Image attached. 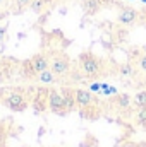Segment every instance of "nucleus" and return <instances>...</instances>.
Here are the masks:
<instances>
[{
	"instance_id": "nucleus-1",
	"label": "nucleus",
	"mask_w": 146,
	"mask_h": 147,
	"mask_svg": "<svg viewBox=\"0 0 146 147\" xmlns=\"http://www.w3.org/2000/svg\"><path fill=\"white\" fill-rule=\"evenodd\" d=\"M46 105L52 113L55 115H65L67 108H65V99L62 96V92H59L57 89H50V92L46 94Z\"/></svg>"
},
{
	"instance_id": "nucleus-2",
	"label": "nucleus",
	"mask_w": 146,
	"mask_h": 147,
	"mask_svg": "<svg viewBox=\"0 0 146 147\" xmlns=\"http://www.w3.org/2000/svg\"><path fill=\"white\" fill-rule=\"evenodd\" d=\"M81 69L88 77H95L100 74V62L91 53H83L81 55Z\"/></svg>"
},
{
	"instance_id": "nucleus-3",
	"label": "nucleus",
	"mask_w": 146,
	"mask_h": 147,
	"mask_svg": "<svg viewBox=\"0 0 146 147\" xmlns=\"http://www.w3.org/2000/svg\"><path fill=\"white\" fill-rule=\"evenodd\" d=\"M74 96H76V105L81 106V108H89L95 103L93 94L89 91H86V89H76L74 91Z\"/></svg>"
},
{
	"instance_id": "nucleus-4",
	"label": "nucleus",
	"mask_w": 146,
	"mask_h": 147,
	"mask_svg": "<svg viewBox=\"0 0 146 147\" xmlns=\"http://www.w3.org/2000/svg\"><path fill=\"white\" fill-rule=\"evenodd\" d=\"M5 105H7L12 111H23L26 108V99H24V96H21L19 92H12V94L7 96Z\"/></svg>"
},
{
	"instance_id": "nucleus-5",
	"label": "nucleus",
	"mask_w": 146,
	"mask_h": 147,
	"mask_svg": "<svg viewBox=\"0 0 146 147\" xmlns=\"http://www.w3.org/2000/svg\"><path fill=\"white\" fill-rule=\"evenodd\" d=\"M55 75H67L69 70H71V63H69V60L67 58H62V57H57V58H53L52 60V67H50Z\"/></svg>"
},
{
	"instance_id": "nucleus-6",
	"label": "nucleus",
	"mask_w": 146,
	"mask_h": 147,
	"mask_svg": "<svg viewBox=\"0 0 146 147\" xmlns=\"http://www.w3.org/2000/svg\"><path fill=\"white\" fill-rule=\"evenodd\" d=\"M136 19H138V10L132 9V7H126V9H122L120 14H119V22L124 24V26H131V24H134Z\"/></svg>"
},
{
	"instance_id": "nucleus-7",
	"label": "nucleus",
	"mask_w": 146,
	"mask_h": 147,
	"mask_svg": "<svg viewBox=\"0 0 146 147\" xmlns=\"http://www.w3.org/2000/svg\"><path fill=\"white\" fill-rule=\"evenodd\" d=\"M29 63H31V67H33V70L36 74L43 72L45 69H48V58L45 57V55H41V53H38L35 57H31L29 58Z\"/></svg>"
},
{
	"instance_id": "nucleus-8",
	"label": "nucleus",
	"mask_w": 146,
	"mask_h": 147,
	"mask_svg": "<svg viewBox=\"0 0 146 147\" xmlns=\"http://www.w3.org/2000/svg\"><path fill=\"white\" fill-rule=\"evenodd\" d=\"M38 80L43 82V84H53L55 82V74L52 69H45L43 72L38 74Z\"/></svg>"
},
{
	"instance_id": "nucleus-9",
	"label": "nucleus",
	"mask_w": 146,
	"mask_h": 147,
	"mask_svg": "<svg viewBox=\"0 0 146 147\" xmlns=\"http://www.w3.org/2000/svg\"><path fill=\"white\" fill-rule=\"evenodd\" d=\"M117 105L120 106V108H129L131 106V96L129 94H119L117 96Z\"/></svg>"
},
{
	"instance_id": "nucleus-10",
	"label": "nucleus",
	"mask_w": 146,
	"mask_h": 147,
	"mask_svg": "<svg viewBox=\"0 0 146 147\" xmlns=\"http://www.w3.org/2000/svg\"><path fill=\"white\" fill-rule=\"evenodd\" d=\"M119 72L122 74L124 77H131V75H134V69H132L131 63H122V65L119 67Z\"/></svg>"
},
{
	"instance_id": "nucleus-11",
	"label": "nucleus",
	"mask_w": 146,
	"mask_h": 147,
	"mask_svg": "<svg viewBox=\"0 0 146 147\" xmlns=\"http://www.w3.org/2000/svg\"><path fill=\"white\" fill-rule=\"evenodd\" d=\"M134 103H136V106H138V108H145V106H146V91H141V92H138V94H136Z\"/></svg>"
},
{
	"instance_id": "nucleus-12",
	"label": "nucleus",
	"mask_w": 146,
	"mask_h": 147,
	"mask_svg": "<svg viewBox=\"0 0 146 147\" xmlns=\"http://www.w3.org/2000/svg\"><path fill=\"white\" fill-rule=\"evenodd\" d=\"M84 7L89 12H96L100 9V0H84Z\"/></svg>"
},
{
	"instance_id": "nucleus-13",
	"label": "nucleus",
	"mask_w": 146,
	"mask_h": 147,
	"mask_svg": "<svg viewBox=\"0 0 146 147\" xmlns=\"http://www.w3.org/2000/svg\"><path fill=\"white\" fill-rule=\"evenodd\" d=\"M136 118H138V123L141 125V127H145L146 128V106L145 108H139L138 113H136Z\"/></svg>"
},
{
	"instance_id": "nucleus-14",
	"label": "nucleus",
	"mask_w": 146,
	"mask_h": 147,
	"mask_svg": "<svg viewBox=\"0 0 146 147\" xmlns=\"http://www.w3.org/2000/svg\"><path fill=\"white\" fill-rule=\"evenodd\" d=\"M43 5H45V0H31V3H29L31 10H35V12H40L43 9Z\"/></svg>"
},
{
	"instance_id": "nucleus-15",
	"label": "nucleus",
	"mask_w": 146,
	"mask_h": 147,
	"mask_svg": "<svg viewBox=\"0 0 146 147\" xmlns=\"http://www.w3.org/2000/svg\"><path fill=\"white\" fill-rule=\"evenodd\" d=\"M138 65H139V69H141V70H145V72H146V55H145V53L138 58Z\"/></svg>"
},
{
	"instance_id": "nucleus-16",
	"label": "nucleus",
	"mask_w": 146,
	"mask_h": 147,
	"mask_svg": "<svg viewBox=\"0 0 146 147\" xmlns=\"http://www.w3.org/2000/svg\"><path fill=\"white\" fill-rule=\"evenodd\" d=\"M14 3L17 5V9H24L31 3V0H14Z\"/></svg>"
},
{
	"instance_id": "nucleus-17",
	"label": "nucleus",
	"mask_w": 146,
	"mask_h": 147,
	"mask_svg": "<svg viewBox=\"0 0 146 147\" xmlns=\"http://www.w3.org/2000/svg\"><path fill=\"white\" fill-rule=\"evenodd\" d=\"M5 31H7V29H5L3 26H0V39L3 38V34H5Z\"/></svg>"
},
{
	"instance_id": "nucleus-18",
	"label": "nucleus",
	"mask_w": 146,
	"mask_h": 147,
	"mask_svg": "<svg viewBox=\"0 0 146 147\" xmlns=\"http://www.w3.org/2000/svg\"><path fill=\"white\" fill-rule=\"evenodd\" d=\"M143 53H145V55H146V45H145V46H143Z\"/></svg>"
},
{
	"instance_id": "nucleus-19",
	"label": "nucleus",
	"mask_w": 146,
	"mask_h": 147,
	"mask_svg": "<svg viewBox=\"0 0 146 147\" xmlns=\"http://www.w3.org/2000/svg\"><path fill=\"white\" fill-rule=\"evenodd\" d=\"M0 2H2V0H0Z\"/></svg>"
},
{
	"instance_id": "nucleus-20",
	"label": "nucleus",
	"mask_w": 146,
	"mask_h": 147,
	"mask_svg": "<svg viewBox=\"0 0 146 147\" xmlns=\"http://www.w3.org/2000/svg\"><path fill=\"white\" fill-rule=\"evenodd\" d=\"M83 2H84V0H83Z\"/></svg>"
}]
</instances>
